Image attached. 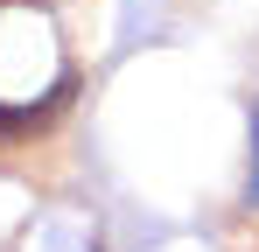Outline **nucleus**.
<instances>
[{"instance_id": "nucleus-1", "label": "nucleus", "mask_w": 259, "mask_h": 252, "mask_svg": "<svg viewBox=\"0 0 259 252\" xmlns=\"http://www.w3.org/2000/svg\"><path fill=\"white\" fill-rule=\"evenodd\" d=\"M63 98H70V77L56 84V98H49V105H0V140H28L35 126L56 119V105H63Z\"/></svg>"}, {"instance_id": "nucleus-2", "label": "nucleus", "mask_w": 259, "mask_h": 252, "mask_svg": "<svg viewBox=\"0 0 259 252\" xmlns=\"http://www.w3.org/2000/svg\"><path fill=\"white\" fill-rule=\"evenodd\" d=\"M245 196L259 203V105H252V182H245Z\"/></svg>"}]
</instances>
